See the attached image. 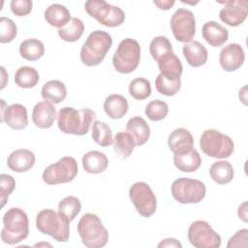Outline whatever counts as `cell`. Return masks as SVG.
<instances>
[{"label": "cell", "mask_w": 248, "mask_h": 248, "mask_svg": "<svg viewBox=\"0 0 248 248\" xmlns=\"http://www.w3.org/2000/svg\"><path fill=\"white\" fill-rule=\"evenodd\" d=\"M95 115L90 108L77 109L72 107H64L58 111L57 125L65 134L83 136L87 134Z\"/></svg>", "instance_id": "1"}, {"label": "cell", "mask_w": 248, "mask_h": 248, "mask_svg": "<svg viewBox=\"0 0 248 248\" xmlns=\"http://www.w3.org/2000/svg\"><path fill=\"white\" fill-rule=\"evenodd\" d=\"M4 227L1 231V239L4 243L14 245L28 236L29 220L22 209L12 207L3 216Z\"/></svg>", "instance_id": "2"}, {"label": "cell", "mask_w": 248, "mask_h": 248, "mask_svg": "<svg viewBox=\"0 0 248 248\" xmlns=\"http://www.w3.org/2000/svg\"><path fill=\"white\" fill-rule=\"evenodd\" d=\"M112 45L111 36L102 30H95L89 34L80 49L81 62L89 67L100 64Z\"/></svg>", "instance_id": "3"}, {"label": "cell", "mask_w": 248, "mask_h": 248, "mask_svg": "<svg viewBox=\"0 0 248 248\" xmlns=\"http://www.w3.org/2000/svg\"><path fill=\"white\" fill-rule=\"evenodd\" d=\"M78 232L82 244L87 248H102L108 240V230L94 213L82 215L78 223Z\"/></svg>", "instance_id": "4"}, {"label": "cell", "mask_w": 248, "mask_h": 248, "mask_svg": "<svg viewBox=\"0 0 248 248\" xmlns=\"http://www.w3.org/2000/svg\"><path fill=\"white\" fill-rule=\"evenodd\" d=\"M70 221L53 209L41 210L36 217V227L44 234L50 235L58 242H66L70 235Z\"/></svg>", "instance_id": "5"}, {"label": "cell", "mask_w": 248, "mask_h": 248, "mask_svg": "<svg viewBox=\"0 0 248 248\" xmlns=\"http://www.w3.org/2000/svg\"><path fill=\"white\" fill-rule=\"evenodd\" d=\"M200 146L202 151L212 158L225 159L233 152L232 140L215 129L205 130L201 137Z\"/></svg>", "instance_id": "6"}, {"label": "cell", "mask_w": 248, "mask_h": 248, "mask_svg": "<svg viewBox=\"0 0 248 248\" xmlns=\"http://www.w3.org/2000/svg\"><path fill=\"white\" fill-rule=\"evenodd\" d=\"M140 59V44L131 38L122 40L112 57L114 69L121 74H129L137 69Z\"/></svg>", "instance_id": "7"}, {"label": "cell", "mask_w": 248, "mask_h": 248, "mask_svg": "<svg viewBox=\"0 0 248 248\" xmlns=\"http://www.w3.org/2000/svg\"><path fill=\"white\" fill-rule=\"evenodd\" d=\"M84 9L90 16L107 27L120 26L125 20V14L121 8L104 0H88L84 4Z\"/></svg>", "instance_id": "8"}, {"label": "cell", "mask_w": 248, "mask_h": 248, "mask_svg": "<svg viewBox=\"0 0 248 248\" xmlns=\"http://www.w3.org/2000/svg\"><path fill=\"white\" fill-rule=\"evenodd\" d=\"M173 199L180 203H199L205 196L206 188L198 179L180 177L175 179L170 187Z\"/></svg>", "instance_id": "9"}, {"label": "cell", "mask_w": 248, "mask_h": 248, "mask_svg": "<svg viewBox=\"0 0 248 248\" xmlns=\"http://www.w3.org/2000/svg\"><path fill=\"white\" fill-rule=\"evenodd\" d=\"M78 167L75 158L65 156L56 163L46 167L43 172V180L48 185L71 182L78 174Z\"/></svg>", "instance_id": "10"}, {"label": "cell", "mask_w": 248, "mask_h": 248, "mask_svg": "<svg viewBox=\"0 0 248 248\" xmlns=\"http://www.w3.org/2000/svg\"><path fill=\"white\" fill-rule=\"evenodd\" d=\"M129 197L138 213L142 217L152 216L157 208V200L150 186L142 181L134 183L129 189Z\"/></svg>", "instance_id": "11"}, {"label": "cell", "mask_w": 248, "mask_h": 248, "mask_svg": "<svg viewBox=\"0 0 248 248\" xmlns=\"http://www.w3.org/2000/svg\"><path fill=\"white\" fill-rule=\"evenodd\" d=\"M188 239L196 248H219L221 245L220 235L204 220H197L189 226Z\"/></svg>", "instance_id": "12"}, {"label": "cell", "mask_w": 248, "mask_h": 248, "mask_svg": "<svg viewBox=\"0 0 248 248\" xmlns=\"http://www.w3.org/2000/svg\"><path fill=\"white\" fill-rule=\"evenodd\" d=\"M170 29L174 38L181 43H189L196 33V21L194 14L187 9L179 8L171 16Z\"/></svg>", "instance_id": "13"}, {"label": "cell", "mask_w": 248, "mask_h": 248, "mask_svg": "<svg viewBox=\"0 0 248 248\" xmlns=\"http://www.w3.org/2000/svg\"><path fill=\"white\" fill-rule=\"evenodd\" d=\"M221 3L225 6L221 9L219 16L229 26H238L246 19L248 15L247 0H230Z\"/></svg>", "instance_id": "14"}, {"label": "cell", "mask_w": 248, "mask_h": 248, "mask_svg": "<svg viewBox=\"0 0 248 248\" xmlns=\"http://www.w3.org/2000/svg\"><path fill=\"white\" fill-rule=\"evenodd\" d=\"M1 122H5L13 130H22L27 127V109L23 105L12 104L4 108V100H1Z\"/></svg>", "instance_id": "15"}, {"label": "cell", "mask_w": 248, "mask_h": 248, "mask_svg": "<svg viewBox=\"0 0 248 248\" xmlns=\"http://www.w3.org/2000/svg\"><path fill=\"white\" fill-rule=\"evenodd\" d=\"M245 59L242 46L239 44L232 43L224 46L219 54V62L226 72H233L239 69Z\"/></svg>", "instance_id": "16"}, {"label": "cell", "mask_w": 248, "mask_h": 248, "mask_svg": "<svg viewBox=\"0 0 248 248\" xmlns=\"http://www.w3.org/2000/svg\"><path fill=\"white\" fill-rule=\"evenodd\" d=\"M56 118V109L54 106L46 101L37 103L32 111L34 124L41 129L50 128Z\"/></svg>", "instance_id": "17"}, {"label": "cell", "mask_w": 248, "mask_h": 248, "mask_svg": "<svg viewBox=\"0 0 248 248\" xmlns=\"http://www.w3.org/2000/svg\"><path fill=\"white\" fill-rule=\"evenodd\" d=\"M35 161V154L31 150L20 148L13 151L9 155L7 165L13 171L24 172L33 168Z\"/></svg>", "instance_id": "18"}, {"label": "cell", "mask_w": 248, "mask_h": 248, "mask_svg": "<svg viewBox=\"0 0 248 248\" xmlns=\"http://www.w3.org/2000/svg\"><path fill=\"white\" fill-rule=\"evenodd\" d=\"M168 145L173 153H181L193 148L194 139L192 134L185 128L173 130L168 139Z\"/></svg>", "instance_id": "19"}, {"label": "cell", "mask_w": 248, "mask_h": 248, "mask_svg": "<svg viewBox=\"0 0 248 248\" xmlns=\"http://www.w3.org/2000/svg\"><path fill=\"white\" fill-rule=\"evenodd\" d=\"M203 39L212 46L218 47L224 45L229 39L228 30L216 21H207L202 29Z\"/></svg>", "instance_id": "20"}, {"label": "cell", "mask_w": 248, "mask_h": 248, "mask_svg": "<svg viewBox=\"0 0 248 248\" xmlns=\"http://www.w3.org/2000/svg\"><path fill=\"white\" fill-rule=\"evenodd\" d=\"M182 51L187 63L192 67H201L207 61V49L198 41H191L186 43L183 46Z\"/></svg>", "instance_id": "21"}, {"label": "cell", "mask_w": 248, "mask_h": 248, "mask_svg": "<svg viewBox=\"0 0 248 248\" xmlns=\"http://www.w3.org/2000/svg\"><path fill=\"white\" fill-rule=\"evenodd\" d=\"M173 164L180 171L193 172L201 167L202 158L199 152L193 147L185 152L173 153Z\"/></svg>", "instance_id": "22"}, {"label": "cell", "mask_w": 248, "mask_h": 248, "mask_svg": "<svg viewBox=\"0 0 248 248\" xmlns=\"http://www.w3.org/2000/svg\"><path fill=\"white\" fill-rule=\"evenodd\" d=\"M126 132L132 136L138 146L146 143L150 137V128L146 121L140 116H134L128 120Z\"/></svg>", "instance_id": "23"}, {"label": "cell", "mask_w": 248, "mask_h": 248, "mask_svg": "<svg viewBox=\"0 0 248 248\" xmlns=\"http://www.w3.org/2000/svg\"><path fill=\"white\" fill-rule=\"evenodd\" d=\"M128 108L127 99L119 94H111L104 102V110L111 119L122 118L127 113Z\"/></svg>", "instance_id": "24"}, {"label": "cell", "mask_w": 248, "mask_h": 248, "mask_svg": "<svg viewBox=\"0 0 248 248\" xmlns=\"http://www.w3.org/2000/svg\"><path fill=\"white\" fill-rule=\"evenodd\" d=\"M82 167L88 173L97 174L105 171L108 165V157L100 151L91 150L82 157Z\"/></svg>", "instance_id": "25"}, {"label": "cell", "mask_w": 248, "mask_h": 248, "mask_svg": "<svg viewBox=\"0 0 248 248\" xmlns=\"http://www.w3.org/2000/svg\"><path fill=\"white\" fill-rule=\"evenodd\" d=\"M158 67L161 74L169 78H180L183 72V67L179 58L173 51L167 53L158 61Z\"/></svg>", "instance_id": "26"}, {"label": "cell", "mask_w": 248, "mask_h": 248, "mask_svg": "<svg viewBox=\"0 0 248 248\" xmlns=\"http://www.w3.org/2000/svg\"><path fill=\"white\" fill-rule=\"evenodd\" d=\"M45 19L49 25L62 28L71 20V14L65 6L55 3L51 4L46 9Z\"/></svg>", "instance_id": "27"}, {"label": "cell", "mask_w": 248, "mask_h": 248, "mask_svg": "<svg viewBox=\"0 0 248 248\" xmlns=\"http://www.w3.org/2000/svg\"><path fill=\"white\" fill-rule=\"evenodd\" d=\"M41 95L46 102L51 104H59L65 100L67 96V89L62 81L51 79L43 85Z\"/></svg>", "instance_id": "28"}, {"label": "cell", "mask_w": 248, "mask_h": 248, "mask_svg": "<svg viewBox=\"0 0 248 248\" xmlns=\"http://www.w3.org/2000/svg\"><path fill=\"white\" fill-rule=\"evenodd\" d=\"M210 177L214 182L220 185L230 183L234 175L233 168L228 161H217L209 169Z\"/></svg>", "instance_id": "29"}, {"label": "cell", "mask_w": 248, "mask_h": 248, "mask_svg": "<svg viewBox=\"0 0 248 248\" xmlns=\"http://www.w3.org/2000/svg\"><path fill=\"white\" fill-rule=\"evenodd\" d=\"M19 53L27 61L40 59L45 53V46L38 39H27L19 45Z\"/></svg>", "instance_id": "30"}, {"label": "cell", "mask_w": 248, "mask_h": 248, "mask_svg": "<svg viewBox=\"0 0 248 248\" xmlns=\"http://www.w3.org/2000/svg\"><path fill=\"white\" fill-rule=\"evenodd\" d=\"M113 150L121 159L128 158L136 145L134 139L127 132H119L113 138Z\"/></svg>", "instance_id": "31"}, {"label": "cell", "mask_w": 248, "mask_h": 248, "mask_svg": "<svg viewBox=\"0 0 248 248\" xmlns=\"http://www.w3.org/2000/svg\"><path fill=\"white\" fill-rule=\"evenodd\" d=\"M83 31V22L78 17H72L67 25L58 29V35L63 41L73 43L82 36Z\"/></svg>", "instance_id": "32"}, {"label": "cell", "mask_w": 248, "mask_h": 248, "mask_svg": "<svg viewBox=\"0 0 248 248\" xmlns=\"http://www.w3.org/2000/svg\"><path fill=\"white\" fill-rule=\"evenodd\" d=\"M39 73L35 68L23 66L16 70L15 74V82L21 88H32L39 81Z\"/></svg>", "instance_id": "33"}, {"label": "cell", "mask_w": 248, "mask_h": 248, "mask_svg": "<svg viewBox=\"0 0 248 248\" xmlns=\"http://www.w3.org/2000/svg\"><path fill=\"white\" fill-rule=\"evenodd\" d=\"M91 137L94 141L101 146H108L113 142L110 127L105 122L95 120L92 125Z\"/></svg>", "instance_id": "34"}, {"label": "cell", "mask_w": 248, "mask_h": 248, "mask_svg": "<svg viewBox=\"0 0 248 248\" xmlns=\"http://www.w3.org/2000/svg\"><path fill=\"white\" fill-rule=\"evenodd\" d=\"M81 209V203L77 197L68 196L58 203V212L68 221H73Z\"/></svg>", "instance_id": "35"}, {"label": "cell", "mask_w": 248, "mask_h": 248, "mask_svg": "<svg viewBox=\"0 0 248 248\" xmlns=\"http://www.w3.org/2000/svg\"><path fill=\"white\" fill-rule=\"evenodd\" d=\"M155 86L157 91L165 96L175 95L181 87L180 78H169L159 74L155 79Z\"/></svg>", "instance_id": "36"}, {"label": "cell", "mask_w": 248, "mask_h": 248, "mask_svg": "<svg viewBox=\"0 0 248 248\" xmlns=\"http://www.w3.org/2000/svg\"><path fill=\"white\" fill-rule=\"evenodd\" d=\"M129 94L136 100H144L151 95L150 81L143 78H137L129 84Z\"/></svg>", "instance_id": "37"}, {"label": "cell", "mask_w": 248, "mask_h": 248, "mask_svg": "<svg viewBox=\"0 0 248 248\" xmlns=\"http://www.w3.org/2000/svg\"><path fill=\"white\" fill-rule=\"evenodd\" d=\"M149 51L152 58L157 62L161 57L172 51V46L168 38L158 36L152 39L149 45Z\"/></svg>", "instance_id": "38"}, {"label": "cell", "mask_w": 248, "mask_h": 248, "mask_svg": "<svg viewBox=\"0 0 248 248\" xmlns=\"http://www.w3.org/2000/svg\"><path fill=\"white\" fill-rule=\"evenodd\" d=\"M169 112L167 103L162 100H153L149 102L145 108L146 116L152 121H160L164 119Z\"/></svg>", "instance_id": "39"}, {"label": "cell", "mask_w": 248, "mask_h": 248, "mask_svg": "<svg viewBox=\"0 0 248 248\" xmlns=\"http://www.w3.org/2000/svg\"><path fill=\"white\" fill-rule=\"evenodd\" d=\"M17 33L16 25L15 22L5 16L0 18V42L2 44L12 42Z\"/></svg>", "instance_id": "40"}, {"label": "cell", "mask_w": 248, "mask_h": 248, "mask_svg": "<svg viewBox=\"0 0 248 248\" xmlns=\"http://www.w3.org/2000/svg\"><path fill=\"white\" fill-rule=\"evenodd\" d=\"M16 187V180L12 175L2 173L0 175V199L1 207H3L12 192Z\"/></svg>", "instance_id": "41"}, {"label": "cell", "mask_w": 248, "mask_h": 248, "mask_svg": "<svg viewBox=\"0 0 248 248\" xmlns=\"http://www.w3.org/2000/svg\"><path fill=\"white\" fill-rule=\"evenodd\" d=\"M10 7L14 15L17 16H24L32 11L33 3L31 0H12Z\"/></svg>", "instance_id": "42"}, {"label": "cell", "mask_w": 248, "mask_h": 248, "mask_svg": "<svg viewBox=\"0 0 248 248\" xmlns=\"http://www.w3.org/2000/svg\"><path fill=\"white\" fill-rule=\"evenodd\" d=\"M248 239V230L247 229H242L239 230L233 234L227 244L228 248H232V247H247Z\"/></svg>", "instance_id": "43"}, {"label": "cell", "mask_w": 248, "mask_h": 248, "mask_svg": "<svg viewBox=\"0 0 248 248\" xmlns=\"http://www.w3.org/2000/svg\"><path fill=\"white\" fill-rule=\"evenodd\" d=\"M158 247H179V248H181L182 245L175 238H166L158 244Z\"/></svg>", "instance_id": "44"}, {"label": "cell", "mask_w": 248, "mask_h": 248, "mask_svg": "<svg viewBox=\"0 0 248 248\" xmlns=\"http://www.w3.org/2000/svg\"><path fill=\"white\" fill-rule=\"evenodd\" d=\"M159 9L161 10H170L173 4H174V1L173 0H163V1H154L153 2Z\"/></svg>", "instance_id": "45"}, {"label": "cell", "mask_w": 248, "mask_h": 248, "mask_svg": "<svg viewBox=\"0 0 248 248\" xmlns=\"http://www.w3.org/2000/svg\"><path fill=\"white\" fill-rule=\"evenodd\" d=\"M238 216L243 222H247V202H244L238 207Z\"/></svg>", "instance_id": "46"}]
</instances>
